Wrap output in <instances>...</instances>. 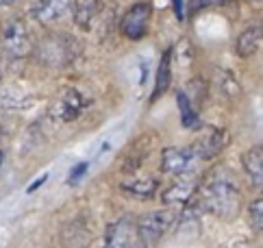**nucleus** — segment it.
I'll return each instance as SVG.
<instances>
[{
	"label": "nucleus",
	"mask_w": 263,
	"mask_h": 248,
	"mask_svg": "<svg viewBox=\"0 0 263 248\" xmlns=\"http://www.w3.org/2000/svg\"><path fill=\"white\" fill-rule=\"evenodd\" d=\"M241 185L227 170H213L206 174L196 189L192 207L200 214H209L218 220H235L246 209Z\"/></svg>",
	"instance_id": "nucleus-1"
},
{
	"label": "nucleus",
	"mask_w": 263,
	"mask_h": 248,
	"mask_svg": "<svg viewBox=\"0 0 263 248\" xmlns=\"http://www.w3.org/2000/svg\"><path fill=\"white\" fill-rule=\"evenodd\" d=\"M3 159H5V155H3V150H0V168H3Z\"/></svg>",
	"instance_id": "nucleus-19"
},
{
	"label": "nucleus",
	"mask_w": 263,
	"mask_h": 248,
	"mask_svg": "<svg viewBox=\"0 0 263 248\" xmlns=\"http://www.w3.org/2000/svg\"><path fill=\"white\" fill-rule=\"evenodd\" d=\"M72 9H74V0H35L29 13L40 24H54L63 20L68 13H72Z\"/></svg>",
	"instance_id": "nucleus-8"
},
{
	"label": "nucleus",
	"mask_w": 263,
	"mask_h": 248,
	"mask_svg": "<svg viewBox=\"0 0 263 248\" xmlns=\"http://www.w3.org/2000/svg\"><path fill=\"white\" fill-rule=\"evenodd\" d=\"M3 55L5 52H3V48H0V76H3Z\"/></svg>",
	"instance_id": "nucleus-18"
},
{
	"label": "nucleus",
	"mask_w": 263,
	"mask_h": 248,
	"mask_svg": "<svg viewBox=\"0 0 263 248\" xmlns=\"http://www.w3.org/2000/svg\"><path fill=\"white\" fill-rule=\"evenodd\" d=\"M20 3V0H0V7H9V5H15Z\"/></svg>",
	"instance_id": "nucleus-17"
},
{
	"label": "nucleus",
	"mask_w": 263,
	"mask_h": 248,
	"mask_svg": "<svg viewBox=\"0 0 263 248\" xmlns=\"http://www.w3.org/2000/svg\"><path fill=\"white\" fill-rule=\"evenodd\" d=\"M178 222H181V209L170 207V205H165L163 209H157V211H150L142 218H137L142 244H148V246L159 244Z\"/></svg>",
	"instance_id": "nucleus-3"
},
{
	"label": "nucleus",
	"mask_w": 263,
	"mask_h": 248,
	"mask_svg": "<svg viewBox=\"0 0 263 248\" xmlns=\"http://www.w3.org/2000/svg\"><path fill=\"white\" fill-rule=\"evenodd\" d=\"M196 189H198V183H196V181H190V176H176V183L165 187L159 198L163 200V205L185 209L187 205H192Z\"/></svg>",
	"instance_id": "nucleus-11"
},
{
	"label": "nucleus",
	"mask_w": 263,
	"mask_h": 248,
	"mask_svg": "<svg viewBox=\"0 0 263 248\" xmlns=\"http://www.w3.org/2000/svg\"><path fill=\"white\" fill-rule=\"evenodd\" d=\"M122 189L135 198H153L159 192V183L153 176H130L122 183Z\"/></svg>",
	"instance_id": "nucleus-13"
},
{
	"label": "nucleus",
	"mask_w": 263,
	"mask_h": 248,
	"mask_svg": "<svg viewBox=\"0 0 263 248\" xmlns=\"http://www.w3.org/2000/svg\"><path fill=\"white\" fill-rule=\"evenodd\" d=\"M105 242L109 246H142V237H139V224L137 218L133 216H122L116 222L107 226Z\"/></svg>",
	"instance_id": "nucleus-7"
},
{
	"label": "nucleus",
	"mask_w": 263,
	"mask_h": 248,
	"mask_svg": "<svg viewBox=\"0 0 263 248\" xmlns=\"http://www.w3.org/2000/svg\"><path fill=\"white\" fill-rule=\"evenodd\" d=\"M202 164V157L198 150L190 146H165L161 150V172L170 176H192L198 166Z\"/></svg>",
	"instance_id": "nucleus-5"
},
{
	"label": "nucleus",
	"mask_w": 263,
	"mask_h": 248,
	"mask_svg": "<svg viewBox=\"0 0 263 248\" xmlns=\"http://www.w3.org/2000/svg\"><path fill=\"white\" fill-rule=\"evenodd\" d=\"M243 218H246V224L250 231L263 237V192H259L255 198H250L246 203Z\"/></svg>",
	"instance_id": "nucleus-15"
},
{
	"label": "nucleus",
	"mask_w": 263,
	"mask_h": 248,
	"mask_svg": "<svg viewBox=\"0 0 263 248\" xmlns=\"http://www.w3.org/2000/svg\"><path fill=\"white\" fill-rule=\"evenodd\" d=\"M255 3H263V0H255Z\"/></svg>",
	"instance_id": "nucleus-20"
},
{
	"label": "nucleus",
	"mask_w": 263,
	"mask_h": 248,
	"mask_svg": "<svg viewBox=\"0 0 263 248\" xmlns=\"http://www.w3.org/2000/svg\"><path fill=\"white\" fill-rule=\"evenodd\" d=\"M263 48V24H250L235 40V52L241 59H250Z\"/></svg>",
	"instance_id": "nucleus-12"
},
{
	"label": "nucleus",
	"mask_w": 263,
	"mask_h": 248,
	"mask_svg": "<svg viewBox=\"0 0 263 248\" xmlns=\"http://www.w3.org/2000/svg\"><path fill=\"white\" fill-rule=\"evenodd\" d=\"M33 55H37V61H42L48 68H63L77 59V44L70 35L52 33L46 35L40 44H35Z\"/></svg>",
	"instance_id": "nucleus-2"
},
{
	"label": "nucleus",
	"mask_w": 263,
	"mask_h": 248,
	"mask_svg": "<svg viewBox=\"0 0 263 248\" xmlns=\"http://www.w3.org/2000/svg\"><path fill=\"white\" fill-rule=\"evenodd\" d=\"M227 141H229L227 131L215 129V127H204L200 131V135L196 137L192 144L196 150H198L202 161H209V159H215L224 148H227Z\"/></svg>",
	"instance_id": "nucleus-9"
},
{
	"label": "nucleus",
	"mask_w": 263,
	"mask_h": 248,
	"mask_svg": "<svg viewBox=\"0 0 263 248\" xmlns=\"http://www.w3.org/2000/svg\"><path fill=\"white\" fill-rule=\"evenodd\" d=\"M102 9V0H74V22H77L81 28H89L91 20L100 13Z\"/></svg>",
	"instance_id": "nucleus-14"
},
{
	"label": "nucleus",
	"mask_w": 263,
	"mask_h": 248,
	"mask_svg": "<svg viewBox=\"0 0 263 248\" xmlns=\"http://www.w3.org/2000/svg\"><path fill=\"white\" fill-rule=\"evenodd\" d=\"M150 20H153V7H150L148 0H139V3H135L124 15H122L120 31L126 40L139 42L146 37L148 28H150Z\"/></svg>",
	"instance_id": "nucleus-6"
},
{
	"label": "nucleus",
	"mask_w": 263,
	"mask_h": 248,
	"mask_svg": "<svg viewBox=\"0 0 263 248\" xmlns=\"http://www.w3.org/2000/svg\"><path fill=\"white\" fill-rule=\"evenodd\" d=\"M239 164L246 183L257 192H263V144H255L243 150Z\"/></svg>",
	"instance_id": "nucleus-10"
},
{
	"label": "nucleus",
	"mask_w": 263,
	"mask_h": 248,
	"mask_svg": "<svg viewBox=\"0 0 263 248\" xmlns=\"http://www.w3.org/2000/svg\"><path fill=\"white\" fill-rule=\"evenodd\" d=\"M170 52L163 55L161 63H159V72H157V87H155V98L159 94H163L167 90V85H170Z\"/></svg>",
	"instance_id": "nucleus-16"
},
{
	"label": "nucleus",
	"mask_w": 263,
	"mask_h": 248,
	"mask_svg": "<svg viewBox=\"0 0 263 248\" xmlns=\"http://www.w3.org/2000/svg\"><path fill=\"white\" fill-rule=\"evenodd\" d=\"M0 48L9 59H24L33 55L35 42L22 17H9L0 26Z\"/></svg>",
	"instance_id": "nucleus-4"
}]
</instances>
